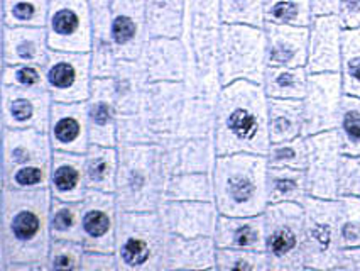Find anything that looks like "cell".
I'll return each instance as SVG.
<instances>
[{"label":"cell","mask_w":360,"mask_h":271,"mask_svg":"<svg viewBox=\"0 0 360 271\" xmlns=\"http://www.w3.org/2000/svg\"><path fill=\"white\" fill-rule=\"evenodd\" d=\"M51 198L48 189H2L0 271H48Z\"/></svg>","instance_id":"cell-1"},{"label":"cell","mask_w":360,"mask_h":271,"mask_svg":"<svg viewBox=\"0 0 360 271\" xmlns=\"http://www.w3.org/2000/svg\"><path fill=\"white\" fill-rule=\"evenodd\" d=\"M215 146L219 156L269 151V97L262 83L238 80L221 87L215 103Z\"/></svg>","instance_id":"cell-2"},{"label":"cell","mask_w":360,"mask_h":271,"mask_svg":"<svg viewBox=\"0 0 360 271\" xmlns=\"http://www.w3.org/2000/svg\"><path fill=\"white\" fill-rule=\"evenodd\" d=\"M267 170V158L262 154L233 153L217 158L212 177L215 206L220 214H264L269 206Z\"/></svg>","instance_id":"cell-3"},{"label":"cell","mask_w":360,"mask_h":271,"mask_svg":"<svg viewBox=\"0 0 360 271\" xmlns=\"http://www.w3.org/2000/svg\"><path fill=\"white\" fill-rule=\"evenodd\" d=\"M115 197L120 210H158L165 202L167 175L159 143L119 144Z\"/></svg>","instance_id":"cell-4"},{"label":"cell","mask_w":360,"mask_h":271,"mask_svg":"<svg viewBox=\"0 0 360 271\" xmlns=\"http://www.w3.org/2000/svg\"><path fill=\"white\" fill-rule=\"evenodd\" d=\"M53 153L46 131L2 127V189H48Z\"/></svg>","instance_id":"cell-5"},{"label":"cell","mask_w":360,"mask_h":271,"mask_svg":"<svg viewBox=\"0 0 360 271\" xmlns=\"http://www.w3.org/2000/svg\"><path fill=\"white\" fill-rule=\"evenodd\" d=\"M166 241L158 210H120L114 251L119 271H165Z\"/></svg>","instance_id":"cell-6"},{"label":"cell","mask_w":360,"mask_h":271,"mask_svg":"<svg viewBox=\"0 0 360 271\" xmlns=\"http://www.w3.org/2000/svg\"><path fill=\"white\" fill-rule=\"evenodd\" d=\"M267 68L266 31L245 24H221L219 73L221 85L247 80L262 83Z\"/></svg>","instance_id":"cell-7"},{"label":"cell","mask_w":360,"mask_h":271,"mask_svg":"<svg viewBox=\"0 0 360 271\" xmlns=\"http://www.w3.org/2000/svg\"><path fill=\"white\" fill-rule=\"evenodd\" d=\"M266 251L271 271L304 270V210L301 203H269L264 210Z\"/></svg>","instance_id":"cell-8"},{"label":"cell","mask_w":360,"mask_h":271,"mask_svg":"<svg viewBox=\"0 0 360 271\" xmlns=\"http://www.w3.org/2000/svg\"><path fill=\"white\" fill-rule=\"evenodd\" d=\"M304 210V270L335 271L340 241H338V215L340 200L318 198L308 195Z\"/></svg>","instance_id":"cell-9"},{"label":"cell","mask_w":360,"mask_h":271,"mask_svg":"<svg viewBox=\"0 0 360 271\" xmlns=\"http://www.w3.org/2000/svg\"><path fill=\"white\" fill-rule=\"evenodd\" d=\"M46 90L54 102H86L94 85L90 53L49 49L43 65Z\"/></svg>","instance_id":"cell-10"},{"label":"cell","mask_w":360,"mask_h":271,"mask_svg":"<svg viewBox=\"0 0 360 271\" xmlns=\"http://www.w3.org/2000/svg\"><path fill=\"white\" fill-rule=\"evenodd\" d=\"M46 34L54 51L90 53L94 23L88 0H49Z\"/></svg>","instance_id":"cell-11"},{"label":"cell","mask_w":360,"mask_h":271,"mask_svg":"<svg viewBox=\"0 0 360 271\" xmlns=\"http://www.w3.org/2000/svg\"><path fill=\"white\" fill-rule=\"evenodd\" d=\"M343 95L345 92L340 73H309L307 94L301 100L304 111V137L337 129Z\"/></svg>","instance_id":"cell-12"},{"label":"cell","mask_w":360,"mask_h":271,"mask_svg":"<svg viewBox=\"0 0 360 271\" xmlns=\"http://www.w3.org/2000/svg\"><path fill=\"white\" fill-rule=\"evenodd\" d=\"M308 195L318 198H338V168L343 156L338 132L325 131L307 137Z\"/></svg>","instance_id":"cell-13"},{"label":"cell","mask_w":360,"mask_h":271,"mask_svg":"<svg viewBox=\"0 0 360 271\" xmlns=\"http://www.w3.org/2000/svg\"><path fill=\"white\" fill-rule=\"evenodd\" d=\"M54 100L46 87L0 89V122L4 129H36L48 132Z\"/></svg>","instance_id":"cell-14"},{"label":"cell","mask_w":360,"mask_h":271,"mask_svg":"<svg viewBox=\"0 0 360 271\" xmlns=\"http://www.w3.org/2000/svg\"><path fill=\"white\" fill-rule=\"evenodd\" d=\"M188 97L183 82H149L139 108L154 143L173 134Z\"/></svg>","instance_id":"cell-15"},{"label":"cell","mask_w":360,"mask_h":271,"mask_svg":"<svg viewBox=\"0 0 360 271\" xmlns=\"http://www.w3.org/2000/svg\"><path fill=\"white\" fill-rule=\"evenodd\" d=\"M120 207L112 191L88 190L82 200V243L90 251H115Z\"/></svg>","instance_id":"cell-16"},{"label":"cell","mask_w":360,"mask_h":271,"mask_svg":"<svg viewBox=\"0 0 360 271\" xmlns=\"http://www.w3.org/2000/svg\"><path fill=\"white\" fill-rule=\"evenodd\" d=\"M110 36L120 60H141L150 39L144 0H110Z\"/></svg>","instance_id":"cell-17"},{"label":"cell","mask_w":360,"mask_h":271,"mask_svg":"<svg viewBox=\"0 0 360 271\" xmlns=\"http://www.w3.org/2000/svg\"><path fill=\"white\" fill-rule=\"evenodd\" d=\"M158 214L167 234L213 237L220 212L213 200H165Z\"/></svg>","instance_id":"cell-18"},{"label":"cell","mask_w":360,"mask_h":271,"mask_svg":"<svg viewBox=\"0 0 360 271\" xmlns=\"http://www.w3.org/2000/svg\"><path fill=\"white\" fill-rule=\"evenodd\" d=\"M159 144L167 178L176 173H212L219 158L213 136L183 139L173 132L162 137Z\"/></svg>","instance_id":"cell-19"},{"label":"cell","mask_w":360,"mask_h":271,"mask_svg":"<svg viewBox=\"0 0 360 271\" xmlns=\"http://www.w3.org/2000/svg\"><path fill=\"white\" fill-rule=\"evenodd\" d=\"M48 136L54 151L85 154L90 146L86 102H54Z\"/></svg>","instance_id":"cell-20"},{"label":"cell","mask_w":360,"mask_h":271,"mask_svg":"<svg viewBox=\"0 0 360 271\" xmlns=\"http://www.w3.org/2000/svg\"><path fill=\"white\" fill-rule=\"evenodd\" d=\"M343 24L338 15L313 18L309 24L308 60L309 73H340Z\"/></svg>","instance_id":"cell-21"},{"label":"cell","mask_w":360,"mask_h":271,"mask_svg":"<svg viewBox=\"0 0 360 271\" xmlns=\"http://www.w3.org/2000/svg\"><path fill=\"white\" fill-rule=\"evenodd\" d=\"M141 61L149 82H186L190 58L183 37H150Z\"/></svg>","instance_id":"cell-22"},{"label":"cell","mask_w":360,"mask_h":271,"mask_svg":"<svg viewBox=\"0 0 360 271\" xmlns=\"http://www.w3.org/2000/svg\"><path fill=\"white\" fill-rule=\"evenodd\" d=\"M86 115L91 144L119 146V108L112 78H95L86 100Z\"/></svg>","instance_id":"cell-23"},{"label":"cell","mask_w":360,"mask_h":271,"mask_svg":"<svg viewBox=\"0 0 360 271\" xmlns=\"http://www.w3.org/2000/svg\"><path fill=\"white\" fill-rule=\"evenodd\" d=\"M217 244L213 237H185L167 234L165 271L215 270Z\"/></svg>","instance_id":"cell-24"},{"label":"cell","mask_w":360,"mask_h":271,"mask_svg":"<svg viewBox=\"0 0 360 271\" xmlns=\"http://www.w3.org/2000/svg\"><path fill=\"white\" fill-rule=\"evenodd\" d=\"M267 66H307L309 27L264 24Z\"/></svg>","instance_id":"cell-25"},{"label":"cell","mask_w":360,"mask_h":271,"mask_svg":"<svg viewBox=\"0 0 360 271\" xmlns=\"http://www.w3.org/2000/svg\"><path fill=\"white\" fill-rule=\"evenodd\" d=\"M49 49L46 27L2 26V65L43 66Z\"/></svg>","instance_id":"cell-26"},{"label":"cell","mask_w":360,"mask_h":271,"mask_svg":"<svg viewBox=\"0 0 360 271\" xmlns=\"http://www.w3.org/2000/svg\"><path fill=\"white\" fill-rule=\"evenodd\" d=\"M217 248L264 251L266 248V222L259 215H219L215 234Z\"/></svg>","instance_id":"cell-27"},{"label":"cell","mask_w":360,"mask_h":271,"mask_svg":"<svg viewBox=\"0 0 360 271\" xmlns=\"http://www.w3.org/2000/svg\"><path fill=\"white\" fill-rule=\"evenodd\" d=\"M49 194L65 202H82L88 187L83 166V154L54 151L49 175Z\"/></svg>","instance_id":"cell-28"},{"label":"cell","mask_w":360,"mask_h":271,"mask_svg":"<svg viewBox=\"0 0 360 271\" xmlns=\"http://www.w3.org/2000/svg\"><path fill=\"white\" fill-rule=\"evenodd\" d=\"M149 78L141 60H119L112 77L119 115L139 112Z\"/></svg>","instance_id":"cell-29"},{"label":"cell","mask_w":360,"mask_h":271,"mask_svg":"<svg viewBox=\"0 0 360 271\" xmlns=\"http://www.w3.org/2000/svg\"><path fill=\"white\" fill-rule=\"evenodd\" d=\"M88 190L115 194L119 173V148L117 146L90 144L83 154Z\"/></svg>","instance_id":"cell-30"},{"label":"cell","mask_w":360,"mask_h":271,"mask_svg":"<svg viewBox=\"0 0 360 271\" xmlns=\"http://www.w3.org/2000/svg\"><path fill=\"white\" fill-rule=\"evenodd\" d=\"M150 37H183L188 0H144Z\"/></svg>","instance_id":"cell-31"},{"label":"cell","mask_w":360,"mask_h":271,"mask_svg":"<svg viewBox=\"0 0 360 271\" xmlns=\"http://www.w3.org/2000/svg\"><path fill=\"white\" fill-rule=\"evenodd\" d=\"M215 100L188 95L179 115L176 136L183 139L213 136L215 132Z\"/></svg>","instance_id":"cell-32"},{"label":"cell","mask_w":360,"mask_h":271,"mask_svg":"<svg viewBox=\"0 0 360 271\" xmlns=\"http://www.w3.org/2000/svg\"><path fill=\"white\" fill-rule=\"evenodd\" d=\"M304 111L301 100L269 99L271 143H283L303 136Z\"/></svg>","instance_id":"cell-33"},{"label":"cell","mask_w":360,"mask_h":271,"mask_svg":"<svg viewBox=\"0 0 360 271\" xmlns=\"http://www.w3.org/2000/svg\"><path fill=\"white\" fill-rule=\"evenodd\" d=\"M308 77L307 66H267L262 87L269 99L303 100Z\"/></svg>","instance_id":"cell-34"},{"label":"cell","mask_w":360,"mask_h":271,"mask_svg":"<svg viewBox=\"0 0 360 271\" xmlns=\"http://www.w3.org/2000/svg\"><path fill=\"white\" fill-rule=\"evenodd\" d=\"M307 197L308 183L304 170L269 166L267 170V200L269 203H303Z\"/></svg>","instance_id":"cell-35"},{"label":"cell","mask_w":360,"mask_h":271,"mask_svg":"<svg viewBox=\"0 0 360 271\" xmlns=\"http://www.w3.org/2000/svg\"><path fill=\"white\" fill-rule=\"evenodd\" d=\"M165 200H213L212 173H176L166 182Z\"/></svg>","instance_id":"cell-36"},{"label":"cell","mask_w":360,"mask_h":271,"mask_svg":"<svg viewBox=\"0 0 360 271\" xmlns=\"http://www.w3.org/2000/svg\"><path fill=\"white\" fill-rule=\"evenodd\" d=\"M51 239L82 243V202H65L51 198L49 207Z\"/></svg>","instance_id":"cell-37"},{"label":"cell","mask_w":360,"mask_h":271,"mask_svg":"<svg viewBox=\"0 0 360 271\" xmlns=\"http://www.w3.org/2000/svg\"><path fill=\"white\" fill-rule=\"evenodd\" d=\"M49 0H2V26L46 27Z\"/></svg>","instance_id":"cell-38"},{"label":"cell","mask_w":360,"mask_h":271,"mask_svg":"<svg viewBox=\"0 0 360 271\" xmlns=\"http://www.w3.org/2000/svg\"><path fill=\"white\" fill-rule=\"evenodd\" d=\"M340 77L343 92L360 97V27L343 29Z\"/></svg>","instance_id":"cell-39"},{"label":"cell","mask_w":360,"mask_h":271,"mask_svg":"<svg viewBox=\"0 0 360 271\" xmlns=\"http://www.w3.org/2000/svg\"><path fill=\"white\" fill-rule=\"evenodd\" d=\"M264 20L278 26L309 27L313 20L309 0H266Z\"/></svg>","instance_id":"cell-40"},{"label":"cell","mask_w":360,"mask_h":271,"mask_svg":"<svg viewBox=\"0 0 360 271\" xmlns=\"http://www.w3.org/2000/svg\"><path fill=\"white\" fill-rule=\"evenodd\" d=\"M343 154L360 156V97L343 95L337 129Z\"/></svg>","instance_id":"cell-41"},{"label":"cell","mask_w":360,"mask_h":271,"mask_svg":"<svg viewBox=\"0 0 360 271\" xmlns=\"http://www.w3.org/2000/svg\"><path fill=\"white\" fill-rule=\"evenodd\" d=\"M217 271H271L266 251L217 248Z\"/></svg>","instance_id":"cell-42"},{"label":"cell","mask_w":360,"mask_h":271,"mask_svg":"<svg viewBox=\"0 0 360 271\" xmlns=\"http://www.w3.org/2000/svg\"><path fill=\"white\" fill-rule=\"evenodd\" d=\"M266 0H220L221 24H245L264 27Z\"/></svg>","instance_id":"cell-43"},{"label":"cell","mask_w":360,"mask_h":271,"mask_svg":"<svg viewBox=\"0 0 360 271\" xmlns=\"http://www.w3.org/2000/svg\"><path fill=\"white\" fill-rule=\"evenodd\" d=\"M267 165L279 168L307 170L308 165V146L307 137L300 136L296 139L271 143L269 151L266 154Z\"/></svg>","instance_id":"cell-44"},{"label":"cell","mask_w":360,"mask_h":271,"mask_svg":"<svg viewBox=\"0 0 360 271\" xmlns=\"http://www.w3.org/2000/svg\"><path fill=\"white\" fill-rule=\"evenodd\" d=\"M85 246L78 241L51 239L48 249V271H77L82 270Z\"/></svg>","instance_id":"cell-45"},{"label":"cell","mask_w":360,"mask_h":271,"mask_svg":"<svg viewBox=\"0 0 360 271\" xmlns=\"http://www.w3.org/2000/svg\"><path fill=\"white\" fill-rule=\"evenodd\" d=\"M338 241L340 248L360 246V197H338Z\"/></svg>","instance_id":"cell-46"},{"label":"cell","mask_w":360,"mask_h":271,"mask_svg":"<svg viewBox=\"0 0 360 271\" xmlns=\"http://www.w3.org/2000/svg\"><path fill=\"white\" fill-rule=\"evenodd\" d=\"M0 85L19 89H43L44 72L39 65H2Z\"/></svg>","instance_id":"cell-47"},{"label":"cell","mask_w":360,"mask_h":271,"mask_svg":"<svg viewBox=\"0 0 360 271\" xmlns=\"http://www.w3.org/2000/svg\"><path fill=\"white\" fill-rule=\"evenodd\" d=\"M338 197H360V156L343 154L338 168Z\"/></svg>","instance_id":"cell-48"},{"label":"cell","mask_w":360,"mask_h":271,"mask_svg":"<svg viewBox=\"0 0 360 271\" xmlns=\"http://www.w3.org/2000/svg\"><path fill=\"white\" fill-rule=\"evenodd\" d=\"M82 271H119L115 253L86 249L85 254H83Z\"/></svg>","instance_id":"cell-49"},{"label":"cell","mask_w":360,"mask_h":271,"mask_svg":"<svg viewBox=\"0 0 360 271\" xmlns=\"http://www.w3.org/2000/svg\"><path fill=\"white\" fill-rule=\"evenodd\" d=\"M335 271H360V246L340 248Z\"/></svg>","instance_id":"cell-50"},{"label":"cell","mask_w":360,"mask_h":271,"mask_svg":"<svg viewBox=\"0 0 360 271\" xmlns=\"http://www.w3.org/2000/svg\"><path fill=\"white\" fill-rule=\"evenodd\" d=\"M338 18L343 27H360V0H340Z\"/></svg>","instance_id":"cell-51"},{"label":"cell","mask_w":360,"mask_h":271,"mask_svg":"<svg viewBox=\"0 0 360 271\" xmlns=\"http://www.w3.org/2000/svg\"><path fill=\"white\" fill-rule=\"evenodd\" d=\"M313 18L321 15H338L340 12V0H309Z\"/></svg>","instance_id":"cell-52"}]
</instances>
